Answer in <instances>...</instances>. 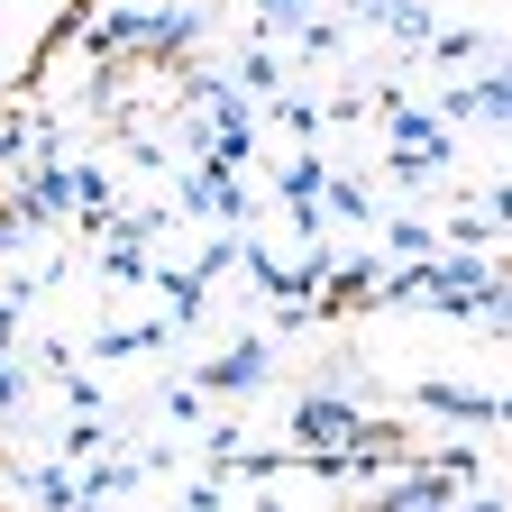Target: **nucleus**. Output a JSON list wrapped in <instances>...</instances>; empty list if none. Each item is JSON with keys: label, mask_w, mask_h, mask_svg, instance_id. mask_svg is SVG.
Listing matches in <instances>:
<instances>
[{"label": "nucleus", "mask_w": 512, "mask_h": 512, "mask_svg": "<svg viewBox=\"0 0 512 512\" xmlns=\"http://www.w3.org/2000/svg\"><path fill=\"white\" fill-rule=\"evenodd\" d=\"M19 147V101H0V156Z\"/></svg>", "instance_id": "1"}]
</instances>
